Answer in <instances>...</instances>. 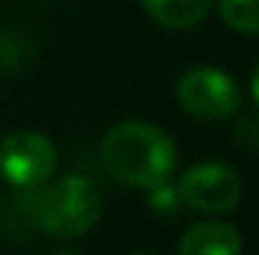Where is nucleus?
I'll use <instances>...</instances> for the list:
<instances>
[{
	"mask_svg": "<svg viewBox=\"0 0 259 255\" xmlns=\"http://www.w3.org/2000/svg\"><path fill=\"white\" fill-rule=\"evenodd\" d=\"M58 168L55 144L33 132L18 129L0 141V177L15 189H39Z\"/></svg>",
	"mask_w": 259,
	"mask_h": 255,
	"instance_id": "7ed1b4c3",
	"label": "nucleus"
},
{
	"mask_svg": "<svg viewBox=\"0 0 259 255\" xmlns=\"http://www.w3.org/2000/svg\"><path fill=\"white\" fill-rule=\"evenodd\" d=\"M103 168L124 186L154 189L166 183L175 171L178 153L175 141L154 123L124 120L109 129L100 147Z\"/></svg>",
	"mask_w": 259,
	"mask_h": 255,
	"instance_id": "f257e3e1",
	"label": "nucleus"
},
{
	"mask_svg": "<svg viewBox=\"0 0 259 255\" xmlns=\"http://www.w3.org/2000/svg\"><path fill=\"white\" fill-rule=\"evenodd\" d=\"M103 213V192L84 174H66L33 195V219L36 225L58 237L72 240L88 234Z\"/></svg>",
	"mask_w": 259,
	"mask_h": 255,
	"instance_id": "f03ea898",
	"label": "nucleus"
},
{
	"mask_svg": "<svg viewBox=\"0 0 259 255\" xmlns=\"http://www.w3.org/2000/svg\"><path fill=\"white\" fill-rule=\"evenodd\" d=\"M178 192L184 204H190L199 213L223 216L241 201V177L226 162H196L184 171Z\"/></svg>",
	"mask_w": 259,
	"mask_h": 255,
	"instance_id": "39448f33",
	"label": "nucleus"
},
{
	"mask_svg": "<svg viewBox=\"0 0 259 255\" xmlns=\"http://www.w3.org/2000/svg\"><path fill=\"white\" fill-rule=\"evenodd\" d=\"M133 255H157V252H133Z\"/></svg>",
	"mask_w": 259,
	"mask_h": 255,
	"instance_id": "f8f14e48",
	"label": "nucleus"
},
{
	"mask_svg": "<svg viewBox=\"0 0 259 255\" xmlns=\"http://www.w3.org/2000/svg\"><path fill=\"white\" fill-rule=\"evenodd\" d=\"M142 3H145V12L157 24L169 30H187V27H196L211 12L214 0H142Z\"/></svg>",
	"mask_w": 259,
	"mask_h": 255,
	"instance_id": "0eeeda50",
	"label": "nucleus"
},
{
	"mask_svg": "<svg viewBox=\"0 0 259 255\" xmlns=\"http://www.w3.org/2000/svg\"><path fill=\"white\" fill-rule=\"evenodd\" d=\"M52 255H81V252H75V249H58V252H52Z\"/></svg>",
	"mask_w": 259,
	"mask_h": 255,
	"instance_id": "9b49d317",
	"label": "nucleus"
},
{
	"mask_svg": "<svg viewBox=\"0 0 259 255\" xmlns=\"http://www.w3.org/2000/svg\"><path fill=\"white\" fill-rule=\"evenodd\" d=\"M250 93H253V99H256V105H259V66L253 69V78H250Z\"/></svg>",
	"mask_w": 259,
	"mask_h": 255,
	"instance_id": "9d476101",
	"label": "nucleus"
},
{
	"mask_svg": "<svg viewBox=\"0 0 259 255\" xmlns=\"http://www.w3.org/2000/svg\"><path fill=\"white\" fill-rule=\"evenodd\" d=\"M181 204H184L181 192L175 189V186H169V180L151 189V210H157V213H163V216H175V213L181 210Z\"/></svg>",
	"mask_w": 259,
	"mask_h": 255,
	"instance_id": "1a4fd4ad",
	"label": "nucleus"
},
{
	"mask_svg": "<svg viewBox=\"0 0 259 255\" xmlns=\"http://www.w3.org/2000/svg\"><path fill=\"white\" fill-rule=\"evenodd\" d=\"M220 15L241 33H259V0H217Z\"/></svg>",
	"mask_w": 259,
	"mask_h": 255,
	"instance_id": "6e6552de",
	"label": "nucleus"
},
{
	"mask_svg": "<svg viewBox=\"0 0 259 255\" xmlns=\"http://www.w3.org/2000/svg\"><path fill=\"white\" fill-rule=\"evenodd\" d=\"M178 255H241V231L223 219H205L184 231Z\"/></svg>",
	"mask_w": 259,
	"mask_h": 255,
	"instance_id": "423d86ee",
	"label": "nucleus"
},
{
	"mask_svg": "<svg viewBox=\"0 0 259 255\" xmlns=\"http://www.w3.org/2000/svg\"><path fill=\"white\" fill-rule=\"evenodd\" d=\"M178 102L196 120H226L241 108L235 78L214 66H196L178 78Z\"/></svg>",
	"mask_w": 259,
	"mask_h": 255,
	"instance_id": "20e7f679",
	"label": "nucleus"
}]
</instances>
